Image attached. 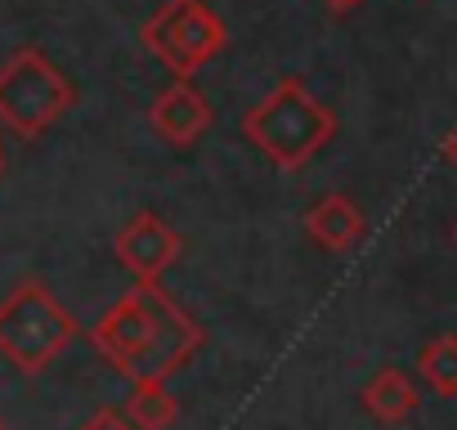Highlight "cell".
<instances>
[{
  "instance_id": "1",
  "label": "cell",
  "mask_w": 457,
  "mask_h": 430,
  "mask_svg": "<svg viewBox=\"0 0 457 430\" xmlns=\"http://www.w3.org/2000/svg\"><path fill=\"white\" fill-rule=\"evenodd\" d=\"M90 345L126 381H166L206 345V327L175 296H166L162 283H135L95 318Z\"/></svg>"
},
{
  "instance_id": "2",
  "label": "cell",
  "mask_w": 457,
  "mask_h": 430,
  "mask_svg": "<svg viewBox=\"0 0 457 430\" xmlns=\"http://www.w3.org/2000/svg\"><path fill=\"white\" fill-rule=\"evenodd\" d=\"M238 135L270 166L301 170L337 139V112L314 99L301 77H283L238 117Z\"/></svg>"
},
{
  "instance_id": "3",
  "label": "cell",
  "mask_w": 457,
  "mask_h": 430,
  "mask_svg": "<svg viewBox=\"0 0 457 430\" xmlns=\"http://www.w3.org/2000/svg\"><path fill=\"white\" fill-rule=\"evenodd\" d=\"M72 336H77L72 310H63L41 278H23L0 301V354L28 376L50 368L72 345Z\"/></svg>"
},
{
  "instance_id": "4",
  "label": "cell",
  "mask_w": 457,
  "mask_h": 430,
  "mask_svg": "<svg viewBox=\"0 0 457 430\" xmlns=\"http://www.w3.org/2000/svg\"><path fill=\"white\" fill-rule=\"evenodd\" d=\"M77 103V90L68 72L37 45H19L5 63H0V121L14 135L37 139L59 117Z\"/></svg>"
},
{
  "instance_id": "5",
  "label": "cell",
  "mask_w": 457,
  "mask_h": 430,
  "mask_svg": "<svg viewBox=\"0 0 457 430\" xmlns=\"http://www.w3.org/2000/svg\"><path fill=\"white\" fill-rule=\"evenodd\" d=\"M139 41L170 77H193L224 50L228 28L206 0H162L144 19Z\"/></svg>"
},
{
  "instance_id": "6",
  "label": "cell",
  "mask_w": 457,
  "mask_h": 430,
  "mask_svg": "<svg viewBox=\"0 0 457 430\" xmlns=\"http://www.w3.org/2000/svg\"><path fill=\"white\" fill-rule=\"evenodd\" d=\"M112 256L135 283H162V274L184 256V238L162 220L157 211H135L112 234Z\"/></svg>"
},
{
  "instance_id": "7",
  "label": "cell",
  "mask_w": 457,
  "mask_h": 430,
  "mask_svg": "<svg viewBox=\"0 0 457 430\" xmlns=\"http://www.w3.org/2000/svg\"><path fill=\"white\" fill-rule=\"evenodd\" d=\"M211 121H215V108L197 86H188V77H175L148 103V130L170 148H193L211 130Z\"/></svg>"
},
{
  "instance_id": "8",
  "label": "cell",
  "mask_w": 457,
  "mask_h": 430,
  "mask_svg": "<svg viewBox=\"0 0 457 430\" xmlns=\"http://www.w3.org/2000/svg\"><path fill=\"white\" fill-rule=\"evenodd\" d=\"M305 238L314 243V247H323V252H332V256H345L359 238H363V229H368V220H363V206L354 202V197H345V193H323V197H314L310 206H305Z\"/></svg>"
},
{
  "instance_id": "9",
  "label": "cell",
  "mask_w": 457,
  "mask_h": 430,
  "mask_svg": "<svg viewBox=\"0 0 457 430\" xmlns=\"http://www.w3.org/2000/svg\"><path fill=\"white\" fill-rule=\"evenodd\" d=\"M421 394H417V381L403 372V368H377L363 390H359V408L377 421V426H399L417 412Z\"/></svg>"
},
{
  "instance_id": "10",
  "label": "cell",
  "mask_w": 457,
  "mask_h": 430,
  "mask_svg": "<svg viewBox=\"0 0 457 430\" xmlns=\"http://www.w3.org/2000/svg\"><path fill=\"white\" fill-rule=\"evenodd\" d=\"M417 376L430 394L439 399H453L457 394V332H439L430 336L421 350H417Z\"/></svg>"
},
{
  "instance_id": "11",
  "label": "cell",
  "mask_w": 457,
  "mask_h": 430,
  "mask_svg": "<svg viewBox=\"0 0 457 430\" xmlns=\"http://www.w3.org/2000/svg\"><path fill=\"white\" fill-rule=\"evenodd\" d=\"M121 412L139 430H166L175 421V394L166 390V381L139 376V381H130V394L121 399Z\"/></svg>"
},
{
  "instance_id": "12",
  "label": "cell",
  "mask_w": 457,
  "mask_h": 430,
  "mask_svg": "<svg viewBox=\"0 0 457 430\" xmlns=\"http://www.w3.org/2000/svg\"><path fill=\"white\" fill-rule=\"evenodd\" d=\"M77 430H139V426H135L121 408H99V412H90Z\"/></svg>"
},
{
  "instance_id": "13",
  "label": "cell",
  "mask_w": 457,
  "mask_h": 430,
  "mask_svg": "<svg viewBox=\"0 0 457 430\" xmlns=\"http://www.w3.org/2000/svg\"><path fill=\"white\" fill-rule=\"evenodd\" d=\"M439 153H444V161H448V166L457 170V126L448 130V139H444V148H439Z\"/></svg>"
},
{
  "instance_id": "14",
  "label": "cell",
  "mask_w": 457,
  "mask_h": 430,
  "mask_svg": "<svg viewBox=\"0 0 457 430\" xmlns=\"http://www.w3.org/2000/svg\"><path fill=\"white\" fill-rule=\"evenodd\" d=\"M323 5L332 10V14H350V10H359L363 0H323Z\"/></svg>"
},
{
  "instance_id": "15",
  "label": "cell",
  "mask_w": 457,
  "mask_h": 430,
  "mask_svg": "<svg viewBox=\"0 0 457 430\" xmlns=\"http://www.w3.org/2000/svg\"><path fill=\"white\" fill-rule=\"evenodd\" d=\"M0 175H5V148H0Z\"/></svg>"
},
{
  "instance_id": "16",
  "label": "cell",
  "mask_w": 457,
  "mask_h": 430,
  "mask_svg": "<svg viewBox=\"0 0 457 430\" xmlns=\"http://www.w3.org/2000/svg\"><path fill=\"white\" fill-rule=\"evenodd\" d=\"M453 238H457V225H453Z\"/></svg>"
},
{
  "instance_id": "17",
  "label": "cell",
  "mask_w": 457,
  "mask_h": 430,
  "mask_svg": "<svg viewBox=\"0 0 457 430\" xmlns=\"http://www.w3.org/2000/svg\"><path fill=\"white\" fill-rule=\"evenodd\" d=\"M0 430H5V421H0Z\"/></svg>"
}]
</instances>
